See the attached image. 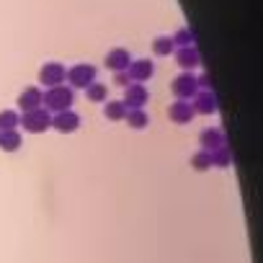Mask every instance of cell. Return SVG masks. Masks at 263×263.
I'll list each match as a JSON object with an SVG mask.
<instances>
[{
	"mask_svg": "<svg viewBox=\"0 0 263 263\" xmlns=\"http://www.w3.org/2000/svg\"><path fill=\"white\" fill-rule=\"evenodd\" d=\"M67 80H70L72 88H88L90 83H96V67L80 62V65H75V67L67 70Z\"/></svg>",
	"mask_w": 263,
	"mask_h": 263,
	"instance_id": "2",
	"label": "cell"
},
{
	"mask_svg": "<svg viewBox=\"0 0 263 263\" xmlns=\"http://www.w3.org/2000/svg\"><path fill=\"white\" fill-rule=\"evenodd\" d=\"M18 106H21L24 111L42 108V90H39V88H26V90L18 96Z\"/></svg>",
	"mask_w": 263,
	"mask_h": 263,
	"instance_id": "12",
	"label": "cell"
},
{
	"mask_svg": "<svg viewBox=\"0 0 263 263\" xmlns=\"http://www.w3.org/2000/svg\"><path fill=\"white\" fill-rule=\"evenodd\" d=\"M52 126H54L57 132H62V135H65V132H75V129L80 126V116L72 114L70 108H67V111H60V114L52 119Z\"/></svg>",
	"mask_w": 263,
	"mask_h": 263,
	"instance_id": "9",
	"label": "cell"
},
{
	"mask_svg": "<svg viewBox=\"0 0 263 263\" xmlns=\"http://www.w3.org/2000/svg\"><path fill=\"white\" fill-rule=\"evenodd\" d=\"M168 116L176 121V124H186V121H191V116H194V108H191V103L189 101H176L171 108H168Z\"/></svg>",
	"mask_w": 263,
	"mask_h": 263,
	"instance_id": "10",
	"label": "cell"
},
{
	"mask_svg": "<svg viewBox=\"0 0 263 263\" xmlns=\"http://www.w3.org/2000/svg\"><path fill=\"white\" fill-rule=\"evenodd\" d=\"M18 124V116H16V111H0V129H13Z\"/></svg>",
	"mask_w": 263,
	"mask_h": 263,
	"instance_id": "22",
	"label": "cell"
},
{
	"mask_svg": "<svg viewBox=\"0 0 263 263\" xmlns=\"http://www.w3.org/2000/svg\"><path fill=\"white\" fill-rule=\"evenodd\" d=\"M126 121H129L132 129H145L150 124V116L142 108H135V111H126Z\"/></svg>",
	"mask_w": 263,
	"mask_h": 263,
	"instance_id": "17",
	"label": "cell"
},
{
	"mask_svg": "<svg viewBox=\"0 0 263 263\" xmlns=\"http://www.w3.org/2000/svg\"><path fill=\"white\" fill-rule=\"evenodd\" d=\"M153 52H155L158 57H171V54L176 52V44H173L171 36H158V39L153 42Z\"/></svg>",
	"mask_w": 263,
	"mask_h": 263,
	"instance_id": "16",
	"label": "cell"
},
{
	"mask_svg": "<svg viewBox=\"0 0 263 263\" xmlns=\"http://www.w3.org/2000/svg\"><path fill=\"white\" fill-rule=\"evenodd\" d=\"M85 93H88V98H90V101H96V103H98V101H103V98H106L108 88H106L103 83H90V85L85 88Z\"/></svg>",
	"mask_w": 263,
	"mask_h": 263,
	"instance_id": "19",
	"label": "cell"
},
{
	"mask_svg": "<svg viewBox=\"0 0 263 263\" xmlns=\"http://www.w3.org/2000/svg\"><path fill=\"white\" fill-rule=\"evenodd\" d=\"M0 147L8 150V153L18 150V147H21V135H18V132H13V129L0 132Z\"/></svg>",
	"mask_w": 263,
	"mask_h": 263,
	"instance_id": "15",
	"label": "cell"
},
{
	"mask_svg": "<svg viewBox=\"0 0 263 263\" xmlns=\"http://www.w3.org/2000/svg\"><path fill=\"white\" fill-rule=\"evenodd\" d=\"M150 101V93L142 83H129L126 85V96H124V106L129 111H135V108H142L145 103Z\"/></svg>",
	"mask_w": 263,
	"mask_h": 263,
	"instance_id": "4",
	"label": "cell"
},
{
	"mask_svg": "<svg viewBox=\"0 0 263 263\" xmlns=\"http://www.w3.org/2000/svg\"><path fill=\"white\" fill-rule=\"evenodd\" d=\"M230 160H232V155H230L224 147H219V150H214V153H212V163H214V165H219V168L230 165Z\"/></svg>",
	"mask_w": 263,
	"mask_h": 263,
	"instance_id": "23",
	"label": "cell"
},
{
	"mask_svg": "<svg viewBox=\"0 0 263 263\" xmlns=\"http://www.w3.org/2000/svg\"><path fill=\"white\" fill-rule=\"evenodd\" d=\"M191 108H196V111H201V114H212V111H217L214 96H212V93H201V96L196 98V106H191Z\"/></svg>",
	"mask_w": 263,
	"mask_h": 263,
	"instance_id": "18",
	"label": "cell"
},
{
	"mask_svg": "<svg viewBox=\"0 0 263 263\" xmlns=\"http://www.w3.org/2000/svg\"><path fill=\"white\" fill-rule=\"evenodd\" d=\"M196 85H199V83H196V78H194L191 72H183V75H178V78L173 80V85H171V88H173V93L183 101V98H191V96L196 93Z\"/></svg>",
	"mask_w": 263,
	"mask_h": 263,
	"instance_id": "7",
	"label": "cell"
},
{
	"mask_svg": "<svg viewBox=\"0 0 263 263\" xmlns=\"http://www.w3.org/2000/svg\"><path fill=\"white\" fill-rule=\"evenodd\" d=\"M191 165L196 168V171H206V168H212V153H196L194 158H191Z\"/></svg>",
	"mask_w": 263,
	"mask_h": 263,
	"instance_id": "20",
	"label": "cell"
},
{
	"mask_svg": "<svg viewBox=\"0 0 263 263\" xmlns=\"http://www.w3.org/2000/svg\"><path fill=\"white\" fill-rule=\"evenodd\" d=\"M129 65H132V54H129L124 47H114V49L106 54V67L114 70V72H126Z\"/></svg>",
	"mask_w": 263,
	"mask_h": 263,
	"instance_id": "6",
	"label": "cell"
},
{
	"mask_svg": "<svg viewBox=\"0 0 263 263\" xmlns=\"http://www.w3.org/2000/svg\"><path fill=\"white\" fill-rule=\"evenodd\" d=\"M173 44H181V47H194V31L191 29H178L176 36H171Z\"/></svg>",
	"mask_w": 263,
	"mask_h": 263,
	"instance_id": "21",
	"label": "cell"
},
{
	"mask_svg": "<svg viewBox=\"0 0 263 263\" xmlns=\"http://www.w3.org/2000/svg\"><path fill=\"white\" fill-rule=\"evenodd\" d=\"M132 80H129V75L126 72H116V85H121V88H126Z\"/></svg>",
	"mask_w": 263,
	"mask_h": 263,
	"instance_id": "24",
	"label": "cell"
},
{
	"mask_svg": "<svg viewBox=\"0 0 263 263\" xmlns=\"http://www.w3.org/2000/svg\"><path fill=\"white\" fill-rule=\"evenodd\" d=\"M21 124L26 132H44L47 126H52V116L47 114V108H34V111H26Z\"/></svg>",
	"mask_w": 263,
	"mask_h": 263,
	"instance_id": "5",
	"label": "cell"
},
{
	"mask_svg": "<svg viewBox=\"0 0 263 263\" xmlns=\"http://www.w3.org/2000/svg\"><path fill=\"white\" fill-rule=\"evenodd\" d=\"M176 62L189 72V70H194L196 65H199V52H196V47H181L178 52H176Z\"/></svg>",
	"mask_w": 263,
	"mask_h": 263,
	"instance_id": "11",
	"label": "cell"
},
{
	"mask_svg": "<svg viewBox=\"0 0 263 263\" xmlns=\"http://www.w3.org/2000/svg\"><path fill=\"white\" fill-rule=\"evenodd\" d=\"M201 145H204L206 153H214V150L224 147V142H222V132H219V129H204V132H201Z\"/></svg>",
	"mask_w": 263,
	"mask_h": 263,
	"instance_id": "13",
	"label": "cell"
},
{
	"mask_svg": "<svg viewBox=\"0 0 263 263\" xmlns=\"http://www.w3.org/2000/svg\"><path fill=\"white\" fill-rule=\"evenodd\" d=\"M65 78H67V70H65L60 62H47V65L39 70V83L47 85V88H57V85H62Z\"/></svg>",
	"mask_w": 263,
	"mask_h": 263,
	"instance_id": "3",
	"label": "cell"
},
{
	"mask_svg": "<svg viewBox=\"0 0 263 263\" xmlns=\"http://www.w3.org/2000/svg\"><path fill=\"white\" fill-rule=\"evenodd\" d=\"M42 103L47 106V111H67L72 106V88H65V85H57V88H49L47 96H42Z\"/></svg>",
	"mask_w": 263,
	"mask_h": 263,
	"instance_id": "1",
	"label": "cell"
},
{
	"mask_svg": "<svg viewBox=\"0 0 263 263\" xmlns=\"http://www.w3.org/2000/svg\"><path fill=\"white\" fill-rule=\"evenodd\" d=\"M103 116H106L108 121H121V119H126V106H124V101H108L106 108H103Z\"/></svg>",
	"mask_w": 263,
	"mask_h": 263,
	"instance_id": "14",
	"label": "cell"
},
{
	"mask_svg": "<svg viewBox=\"0 0 263 263\" xmlns=\"http://www.w3.org/2000/svg\"><path fill=\"white\" fill-rule=\"evenodd\" d=\"M153 72H155V65L150 62V60H132V65L126 67V75H129V80H135V83H142V80H147V78H153Z\"/></svg>",
	"mask_w": 263,
	"mask_h": 263,
	"instance_id": "8",
	"label": "cell"
}]
</instances>
